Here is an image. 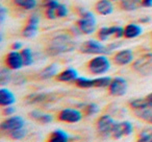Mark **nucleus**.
Returning <instances> with one entry per match:
<instances>
[{
    "label": "nucleus",
    "instance_id": "1",
    "mask_svg": "<svg viewBox=\"0 0 152 142\" xmlns=\"http://www.w3.org/2000/svg\"><path fill=\"white\" fill-rule=\"evenodd\" d=\"M75 48V43L67 35H57L51 40L49 46L47 47V52L50 55H57L61 53L70 52Z\"/></svg>",
    "mask_w": 152,
    "mask_h": 142
},
{
    "label": "nucleus",
    "instance_id": "2",
    "mask_svg": "<svg viewBox=\"0 0 152 142\" xmlns=\"http://www.w3.org/2000/svg\"><path fill=\"white\" fill-rule=\"evenodd\" d=\"M79 16L76 25L78 30L83 35H91L96 29V18L91 12L87 11L85 9H78Z\"/></svg>",
    "mask_w": 152,
    "mask_h": 142
},
{
    "label": "nucleus",
    "instance_id": "3",
    "mask_svg": "<svg viewBox=\"0 0 152 142\" xmlns=\"http://www.w3.org/2000/svg\"><path fill=\"white\" fill-rule=\"evenodd\" d=\"M110 68V62L105 54H99L88 63V69L92 74L101 75L106 73Z\"/></svg>",
    "mask_w": 152,
    "mask_h": 142
},
{
    "label": "nucleus",
    "instance_id": "4",
    "mask_svg": "<svg viewBox=\"0 0 152 142\" xmlns=\"http://www.w3.org/2000/svg\"><path fill=\"white\" fill-rule=\"evenodd\" d=\"M132 69L141 75L152 74V53H145L132 64Z\"/></svg>",
    "mask_w": 152,
    "mask_h": 142
},
{
    "label": "nucleus",
    "instance_id": "5",
    "mask_svg": "<svg viewBox=\"0 0 152 142\" xmlns=\"http://www.w3.org/2000/svg\"><path fill=\"white\" fill-rule=\"evenodd\" d=\"M79 50L86 54H107L110 53L107 46H104L103 44L96 40H88L80 46Z\"/></svg>",
    "mask_w": 152,
    "mask_h": 142
},
{
    "label": "nucleus",
    "instance_id": "6",
    "mask_svg": "<svg viewBox=\"0 0 152 142\" xmlns=\"http://www.w3.org/2000/svg\"><path fill=\"white\" fill-rule=\"evenodd\" d=\"M83 118V113L78 111L77 109H71L67 108L61 110L57 114V119L61 122L67 123H76L79 122Z\"/></svg>",
    "mask_w": 152,
    "mask_h": 142
},
{
    "label": "nucleus",
    "instance_id": "7",
    "mask_svg": "<svg viewBox=\"0 0 152 142\" xmlns=\"http://www.w3.org/2000/svg\"><path fill=\"white\" fill-rule=\"evenodd\" d=\"M115 122H116V121L112 118V116H110V115H102L97 120L98 133H99L102 137L112 136L113 127H114V125H115Z\"/></svg>",
    "mask_w": 152,
    "mask_h": 142
},
{
    "label": "nucleus",
    "instance_id": "8",
    "mask_svg": "<svg viewBox=\"0 0 152 142\" xmlns=\"http://www.w3.org/2000/svg\"><path fill=\"white\" fill-rule=\"evenodd\" d=\"M24 125H25V121L21 116H10L9 118H7L1 122L0 129L2 132L11 133L15 129L24 127Z\"/></svg>",
    "mask_w": 152,
    "mask_h": 142
},
{
    "label": "nucleus",
    "instance_id": "9",
    "mask_svg": "<svg viewBox=\"0 0 152 142\" xmlns=\"http://www.w3.org/2000/svg\"><path fill=\"white\" fill-rule=\"evenodd\" d=\"M127 91V82L121 77L112 79L110 85L108 87V92L113 96H123Z\"/></svg>",
    "mask_w": 152,
    "mask_h": 142
},
{
    "label": "nucleus",
    "instance_id": "10",
    "mask_svg": "<svg viewBox=\"0 0 152 142\" xmlns=\"http://www.w3.org/2000/svg\"><path fill=\"white\" fill-rule=\"evenodd\" d=\"M133 132V125L129 121H122V122H115L113 127L112 136L115 139H120L123 136H129Z\"/></svg>",
    "mask_w": 152,
    "mask_h": 142
},
{
    "label": "nucleus",
    "instance_id": "11",
    "mask_svg": "<svg viewBox=\"0 0 152 142\" xmlns=\"http://www.w3.org/2000/svg\"><path fill=\"white\" fill-rule=\"evenodd\" d=\"M5 65L11 70H20L24 66L23 59L20 51L13 50L7 53L5 57Z\"/></svg>",
    "mask_w": 152,
    "mask_h": 142
},
{
    "label": "nucleus",
    "instance_id": "12",
    "mask_svg": "<svg viewBox=\"0 0 152 142\" xmlns=\"http://www.w3.org/2000/svg\"><path fill=\"white\" fill-rule=\"evenodd\" d=\"M114 62L117 65L125 66L130 64L133 61V52L130 49H122V50L118 51L113 57Z\"/></svg>",
    "mask_w": 152,
    "mask_h": 142
},
{
    "label": "nucleus",
    "instance_id": "13",
    "mask_svg": "<svg viewBox=\"0 0 152 142\" xmlns=\"http://www.w3.org/2000/svg\"><path fill=\"white\" fill-rule=\"evenodd\" d=\"M95 10L100 15L107 16L113 13L114 5L112 3V0H99L95 4Z\"/></svg>",
    "mask_w": 152,
    "mask_h": 142
},
{
    "label": "nucleus",
    "instance_id": "14",
    "mask_svg": "<svg viewBox=\"0 0 152 142\" xmlns=\"http://www.w3.org/2000/svg\"><path fill=\"white\" fill-rule=\"evenodd\" d=\"M78 77V72L74 68H67L64 71L56 75V79L58 82L63 83H68V82H74Z\"/></svg>",
    "mask_w": 152,
    "mask_h": 142
},
{
    "label": "nucleus",
    "instance_id": "15",
    "mask_svg": "<svg viewBox=\"0 0 152 142\" xmlns=\"http://www.w3.org/2000/svg\"><path fill=\"white\" fill-rule=\"evenodd\" d=\"M16 102V97L11 90L7 88H1L0 89V104L4 108L7 106H13Z\"/></svg>",
    "mask_w": 152,
    "mask_h": 142
},
{
    "label": "nucleus",
    "instance_id": "16",
    "mask_svg": "<svg viewBox=\"0 0 152 142\" xmlns=\"http://www.w3.org/2000/svg\"><path fill=\"white\" fill-rule=\"evenodd\" d=\"M143 32V28L139 24L130 23L125 26L124 28V38L126 39H133L139 37Z\"/></svg>",
    "mask_w": 152,
    "mask_h": 142
},
{
    "label": "nucleus",
    "instance_id": "17",
    "mask_svg": "<svg viewBox=\"0 0 152 142\" xmlns=\"http://www.w3.org/2000/svg\"><path fill=\"white\" fill-rule=\"evenodd\" d=\"M70 136L63 129H55L49 135L47 142H69Z\"/></svg>",
    "mask_w": 152,
    "mask_h": 142
},
{
    "label": "nucleus",
    "instance_id": "18",
    "mask_svg": "<svg viewBox=\"0 0 152 142\" xmlns=\"http://www.w3.org/2000/svg\"><path fill=\"white\" fill-rule=\"evenodd\" d=\"M59 2L57 0H52L50 2L44 3V7H45V16L48 19H56V9L58 7Z\"/></svg>",
    "mask_w": 152,
    "mask_h": 142
},
{
    "label": "nucleus",
    "instance_id": "19",
    "mask_svg": "<svg viewBox=\"0 0 152 142\" xmlns=\"http://www.w3.org/2000/svg\"><path fill=\"white\" fill-rule=\"evenodd\" d=\"M58 72V66L56 64H50V65L46 66L44 69L41 71L40 77L43 79H48L51 77H55Z\"/></svg>",
    "mask_w": 152,
    "mask_h": 142
},
{
    "label": "nucleus",
    "instance_id": "20",
    "mask_svg": "<svg viewBox=\"0 0 152 142\" xmlns=\"http://www.w3.org/2000/svg\"><path fill=\"white\" fill-rule=\"evenodd\" d=\"M29 116L38 122L43 123V124H47V123H50L52 121V116L50 114H46V113L40 112V111H32L29 113Z\"/></svg>",
    "mask_w": 152,
    "mask_h": 142
},
{
    "label": "nucleus",
    "instance_id": "21",
    "mask_svg": "<svg viewBox=\"0 0 152 142\" xmlns=\"http://www.w3.org/2000/svg\"><path fill=\"white\" fill-rule=\"evenodd\" d=\"M120 7L124 11H135L142 7L141 0H120Z\"/></svg>",
    "mask_w": 152,
    "mask_h": 142
},
{
    "label": "nucleus",
    "instance_id": "22",
    "mask_svg": "<svg viewBox=\"0 0 152 142\" xmlns=\"http://www.w3.org/2000/svg\"><path fill=\"white\" fill-rule=\"evenodd\" d=\"M118 26H110V27H101L98 30V39L100 41H106L110 37L115 36Z\"/></svg>",
    "mask_w": 152,
    "mask_h": 142
},
{
    "label": "nucleus",
    "instance_id": "23",
    "mask_svg": "<svg viewBox=\"0 0 152 142\" xmlns=\"http://www.w3.org/2000/svg\"><path fill=\"white\" fill-rule=\"evenodd\" d=\"M50 99V95L46 93H34L30 94L26 98V102L28 104H40V102H45Z\"/></svg>",
    "mask_w": 152,
    "mask_h": 142
},
{
    "label": "nucleus",
    "instance_id": "24",
    "mask_svg": "<svg viewBox=\"0 0 152 142\" xmlns=\"http://www.w3.org/2000/svg\"><path fill=\"white\" fill-rule=\"evenodd\" d=\"M129 107L132 109L133 111H140L144 110V109L150 108L149 104H148L147 99L145 98H135V99H131L129 102Z\"/></svg>",
    "mask_w": 152,
    "mask_h": 142
},
{
    "label": "nucleus",
    "instance_id": "25",
    "mask_svg": "<svg viewBox=\"0 0 152 142\" xmlns=\"http://www.w3.org/2000/svg\"><path fill=\"white\" fill-rule=\"evenodd\" d=\"M75 85L78 88L81 89H90V88H95V82L94 79H88V77H77V79L74 81Z\"/></svg>",
    "mask_w": 152,
    "mask_h": 142
},
{
    "label": "nucleus",
    "instance_id": "26",
    "mask_svg": "<svg viewBox=\"0 0 152 142\" xmlns=\"http://www.w3.org/2000/svg\"><path fill=\"white\" fill-rule=\"evenodd\" d=\"M14 3L25 11H31L37 7V0H14Z\"/></svg>",
    "mask_w": 152,
    "mask_h": 142
},
{
    "label": "nucleus",
    "instance_id": "27",
    "mask_svg": "<svg viewBox=\"0 0 152 142\" xmlns=\"http://www.w3.org/2000/svg\"><path fill=\"white\" fill-rule=\"evenodd\" d=\"M13 79L11 69L10 68H1L0 70V84L1 86H5L10 83Z\"/></svg>",
    "mask_w": 152,
    "mask_h": 142
},
{
    "label": "nucleus",
    "instance_id": "28",
    "mask_svg": "<svg viewBox=\"0 0 152 142\" xmlns=\"http://www.w3.org/2000/svg\"><path fill=\"white\" fill-rule=\"evenodd\" d=\"M22 59H23L24 66H30L34 64V53H32L31 49L30 48H23L21 51Z\"/></svg>",
    "mask_w": 152,
    "mask_h": 142
},
{
    "label": "nucleus",
    "instance_id": "29",
    "mask_svg": "<svg viewBox=\"0 0 152 142\" xmlns=\"http://www.w3.org/2000/svg\"><path fill=\"white\" fill-rule=\"evenodd\" d=\"M135 116L142 120H145L152 124V108H147L144 110L135 111Z\"/></svg>",
    "mask_w": 152,
    "mask_h": 142
},
{
    "label": "nucleus",
    "instance_id": "30",
    "mask_svg": "<svg viewBox=\"0 0 152 142\" xmlns=\"http://www.w3.org/2000/svg\"><path fill=\"white\" fill-rule=\"evenodd\" d=\"M95 82V88H108L112 82V77H100L94 79Z\"/></svg>",
    "mask_w": 152,
    "mask_h": 142
},
{
    "label": "nucleus",
    "instance_id": "31",
    "mask_svg": "<svg viewBox=\"0 0 152 142\" xmlns=\"http://www.w3.org/2000/svg\"><path fill=\"white\" fill-rule=\"evenodd\" d=\"M38 32V26L31 25V24H26V26L22 30V35L25 38H32Z\"/></svg>",
    "mask_w": 152,
    "mask_h": 142
},
{
    "label": "nucleus",
    "instance_id": "32",
    "mask_svg": "<svg viewBox=\"0 0 152 142\" xmlns=\"http://www.w3.org/2000/svg\"><path fill=\"white\" fill-rule=\"evenodd\" d=\"M83 112L87 116H92V115H95L99 112V107H98V104L91 102V104H86L83 108Z\"/></svg>",
    "mask_w": 152,
    "mask_h": 142
},
{
    "label": "nucleus",
    "instance_id": "33",
    "mask_svg": "<svg viewBox=\"0 0 152 142\" xmlns=\"http://www.w3.org/2000/svg\"><path fill=\"white\" fill-rule=\"evenodd\" d=\"M137 142H152V129H146L140 134Z\"/></svg>",
    "mask_w": 152,
    "mask_h": 142
},
{
    "label": "nucleus",
    "instance_id": "34",
    "mask_svg": "<svg viewBox=\"0 0 152 142\" xmlns=\"http://www.w3.org/2000/svg\"><path fill=\"white\" fill-rule=\"evenodd\" d=\"M26 134H27L26 129H24V127H21V129H15V131L9 133V135H10V137H11L12 139H14V140H21V139H23V138L25 137Z\"/></svg>",
    "mask_w": 152,
    "mask_h": 142
},
{
    "label": "nucleus",
    "instance_id": "35",
    "mask_svg": "<svg viewBox=\"0 0 152 142\" xmlns=\"http://www.w3.org/2000/svg\"><path fill=\"white\" fill-rule=\"evenodd\" d=\"M68 15V9L66 5L61 4V3H59L58 7H57L56 9V16L57 18H64L66 17V16Z\"/></svg>",
    "mask_w": 152,
    "mask_h": 142
},
{
    "label": "nucleus",
    "instance_id": "36",
    "mask_svg": "<svg viewBox=\"0 0 152 142\" xmlns=\"http://www.w3.org/2000/svg\"><path fill=\"white\" fill-rule=\"evenodd\" d=\"M40 23V16L38 14H31L27 19V24H31V25L39 26Z\"/></svg>",
    "mask_w": 152,
    "mask_h": 142
},
{
    "label": "nucleus",
    "instance_id": "37",
    "mask_svg": "<svg viewBox=\"0 0 152 142\" xmlns=\"http://www.w3.org/2000/svg\"><path fill=\"white\" fill-rule=\"evenodd\" d=\"M12 81H13V83L15 84V85H22V84L25 83L26 79L23 77V75L20 74V73H17L16 75H14L13 79H12Z\"/></svg>",
    "mask_w": 152,
    "mask_h": 142
},
{
    "label": "nucleus",
    "instance_id": "38",
    "mask_svg": "<svg viewBox=\"0 0 152 142\" xmlns=\"http://www.w3.org/2000/svg\"><path fill=\"white\" fill-rule=\"evenodd\" d=\"M15 112H16V109L13 106L4 107V109H3V115H5V116H12Z\"/></svg>",
    "mask_w": 152,
    "mask_h": 142
},
{
    "label": "nucleus",
    "instance_id": "39",
    "mask_svg": "<svg viewBox=\"0 0 152 142\" xmlns=\"http://www.w3.org/2000/svg\"><path fill=\"white\" fill-rule=\"evenodd\" d=\"M115 38L117 39H121V38H124V28L121 27V26H118V28H117V32L116 34H115Z\"/></svg>",
    "mask_w": 152,
    "mask_h": 142
},
{
    "label": "nucleus",
    "instance_id": "40",
    "mask_svg": "<svg viewBox=\"0 0 152 142\" xmlns=\"http://www.w3.org/2000/svg\"><path fill=\"white\" fill-rule=\"evenodd\" d=\"M22 48V43L21 42H15L12 44V50L19 51Z\"/></svg>",
    "mask_w": 152,
    "mask_h": 142
},
{
    "label": "nucleus",
    "instance_id": "41",
    "mask_svg": "<svg viewBox=\"0 0 152 142\" xmlns=\"http://www.w3.org/2000/svg\"><path fill=\"white\" fill-rule=\"evenodd\" d=\"M7 9H5L4 7H0V20H1V21H3V20H4L5 16H7Z\"/></svg>",
    "mask_w": 152,
    "mask_h": 142
},
{
    "label": "nucleus",
    "instance_id": "42",
    "mask_svg": "<svg viewBox=\"0 0 152 142\" xmlns=\"http://www.w3.org/2000/svg\"><path fill=\"white\" fill-rule=\"evenodd\" d=\"M142 7H152V0H141Z\"/></svg>",
    "mask_w": 152,
    "mask_h": 142
},
{
    "label": "nucleus",
    "instance_id": "43",
    "mask_svg": "<svg viewBox=\"0 0 152 142\" xmlns=\"http://www.w3.org/2000/svg\"><path fill=\"white\" fill-rule=\"evenodd\" d=\"M146 99H147L148 104H149V107L150 108H152V93L148 94V95L146 96Z\"/></svg>",
    "mask_w": 152,
    "mask_h": 142
},
{
    "label": "nucleus",
    "instance_id": "44",
    "mask_svg": "<svg viewBox=\"0 0 152 142\" xmlns=\"http://www.w3.org/2000/svg\"><path fill=\"white\" fill-rule=\"evenodd\" d=\"M149 20H150L149 17L142 18V19H140V22H142V23H147V22H149Z\"/></svg>",
    "mask_w": 152,
    "mask_h": 142
},
{
    "label": "nucleus",
    "instance_id": "45",
    "mask_svg": "<svg viewBox=\"0 0 152 142\" xmlns=\"http://www.w3.org/2000/svg\"><path fill=\"white\" fill-rule=\"evenodd\" d=\"M50 1H52V0H44V3H47V2H50Z\"/></svg>",
    "mask_w": 152,
    "mask_h": 142
},
{
    "label": "nucleus",
    "instance_id": "46",
    "mask_svg": "<svg viewBox=\"0 0 152 142\" xmlns=\"http://www.w3.org/2000/svg\"><path fill=\"white\" fill-rule=\"evenodd\" d=\"M112 1H117V0H112Z\"/></svg>",
    "mask_w": 152,
    "mask_h": 142
}]
</instances>
